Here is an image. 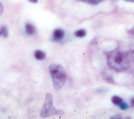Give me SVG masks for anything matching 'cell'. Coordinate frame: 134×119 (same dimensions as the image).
Masks as SVG:
<instances>
[{
  "mask_svg": "<svg viewBox=\"0 0 134 119\" xmlns=\"http://www.w3.org/2000/svg\"><path fill=\"white\" fill-rule=\"evenodd\" d=\"M111 100L112 103L115 105H119L122 102V99L117 96H113L111 98Z\"/></svg>",
  "mask_w": 134,
  "mask_h": 119,
  "instance_id": "8",
  "label": "cell"
},
{
  "mask_svg": "<svg viewBox=\"0 0 134 119\" xmlns=\"http://www.w3.org/2000/svg\"><path fill=\"white\" fill-rule=\"evenodd\" d=\"M64 111L55 109L53 104V98L51 94L47 93L43 107L41 112V116L43 118L47 117L53 115H61L64 114Z\"/></svg>",
  "mask_w": 134,
  "mask_h": 119,
  "instance_id": "3",
  "label": "cell"
},
{
  "mask_svg": "<svg viewBox=\"0 0 134 119\" xmlns=\"http://www.w3.org/2000/svg\"><path fill=\"white\" fill-rule=\"evenodd\" d=\"M38 0H32V2H33V3H37V2H38Z\"/></svg>",
  "mask_w": 134,
  "mask_h": 119,
  "instance_id": "15",
  "label": "cell"
},
{
  "mask_svg": "<svg viewBox=\"0 0 134 119\" xmlns=\"http://www.w3.org/2000/svg\"><path fill=\"white\" fill-rule=\"evenodd\" d=\"M9 35V32L8 28L5 26H2L0 28V36H2L4 38L8 37Z\"/></svg>",
  "mask_w": 134,
  "mask_h": 119,
  "instance_id": "9",
  "label": "cell"
},
{
  "mask_svg": "<svg viewBox=\"0 0 134 119\" xmlns=\"http://www.w3.org/2000/svg\"><path fill=\"white\" fill-rule=\"evenodd\" d=\"M35 58L38 60H43L46 58V54L41 50H36L34 53Z\"/></svg>",
  "mask_w": 134,
  "mask_h": 119,
  "instance_id": "6",
  "label": "cell"
},
{
  "mask_svg": "<svg viewBox=\"0 0 134 119\" xmlns=\"http://www.w3.org/2000/svg\"><path fill=\"white\" fill-rule=\"evenodd\" d=\"M119 107L121 110H122L123 111H125V110H126L128 109L129 106L126 103H125V102L122 101V103L119 105Z\"/></svg>",
  "mask_w": 134,
  "mask_h": 119,
  "instance_id": "11",
  "label": "cell"
},
{
  "mask_svg": "<svg viewBox=\"0 0 134 119\" xmlns=\"http://www.w3.org/2000/svg\"><path fill=\"white\" fill-rule=\"evenodd\" d=\"M53 86L56 89L63 87L66 80V72L64 68L59 64H52L48 67Z\"/></svg>",
  "mask_w": 134,
  "mask_h": 119,
  "instance_id": "2",
  "label": "cell"
},
{
  "mask_svg": "<svg viewBox=\"0 0 134 119\" xmlns=\"http://www.w3.org/2000/svg\"><path fill=\"white\" fill-rule=\"evenodd\" d=\"M125 1H128V2H134V0H125Z\"/></svg>",
  "mask_w": 134,
  "mask_h": 119,
  "instance_id": "16",
  "label": "cell"
},
{
  "mask_svg": "<svg viewBox=\"0 0 134 119\" xmlns=\"http://www.w3.org/2000/svg\"><path fill=\"white\" fill-rule=\"evenodd\" d=\"M25 29L26 33L29 35H32L35 34L36 32L35 27L30 23H27L25 26Z\"/></svg>",
  "mask_w": 134,
  "mask_h": 119,
  "instance_id": "5",
  "label": "cell"
},
{
  "mask_svg": "<svg viewBox=\"0 0 134 119\" xmlns=\"http://www.w3.org/2000/svg\"><path fill=\"white\" fill-rule=\"evenodd\" d=\"M107 56L109 67L117 71H124L130 65V54L127 51L116 48L108 52Z\"/></svg>",
  "mask_w": 134,
  "mask_h": 119,
  "instance_id": "1",
  "label": "cell"
},
{
  "mask_svg": "<svg viewBox=\"0 0 134 119\" xmlns=\"http://www.w3.org/2000/svg\"><path fill=\"white\" fill-rule=\"evenodd\" d=\"M82 1L91 5H97L102 1V0H81Z\"/></svg>",
  "mask_w": 134,
  "mask_h": 119,
  "instance_id": "10",
  "label": "cell"
},
{
  "mask_svg": "<svg viewBox=\"0 0 134 119\" xmlns=\"http://www.w3.org/2000/svg\"><path fill=\"white\" fill-rule=\"evenodd\" d=\"M29 1H30V2H32V0H29Z\"/></svg>",
  "mask_w": 134,
  "mask_h": 119,
  "instance_id": "17",
  "label": "cell"
},
{
  "mask_svg": "<svg viewBox=\"0 0 134 119\" xmlns=\"http://www.w3.org/2000/svg\"><path fill=\"white\" fill-rule=\"evenodd\" d=\"M65 36L64 31L60 28L56 29L54 30L52 34V40L53 42H61Z\"/></svg>",
  "mask_w": 134,
  "mask_h": 119,
  "instance_id": "4",
  "label": "cell"
},
{
  "mask_svg": "<svg viewBox=\"0 0 134 119\" xmlns=\"http://www.w3.org/2000/svg\"><path fill=\"white\" fill-rule=\"evenodd\" d=\"M130 103L131 107H134V97H132L130 100Z\"/></svg>",
  "mask_w": 134,
  "mask_h": 119,
  "instance_id": "13",
  "label": "cell"
},
{
  "mask_svg": "<svg viewBox=\"0 0 134 119\" xmlns=\"http://www.w3.org/2000/svg\"><path fill=\"white\" fill-rule=\"evenodd\" d=\"M128 33L130 35H132V36L134 37V26L130 29H129L128 31Z\"/></svg>",
  "mask_w": 134,
  "mask_h": 119,
  "instance_id": "12",
  "label": "cell"
},
{
  "mask_svg": "<svg viewBox=\"0 0 134 119\" xmlns=\"http://www.w3.org/2000/svg\"><path fill=\"white\" fill-rule=\"evenodd\" d=\"M87 32L85 29H81L79 30H78L74 32V35L76 37H78V38H82L83 37H85L86 35Z\"/></svg>",
  "mask_w": 134,
  "mask_h": 119,
  "instance_id": "7",
  "label": "cell"
},
{
  "mask_svg": "<svg viewBox=\"0 0 134 119\" xmlns=\"http://www.w3.org/2000/svg\"><path fill=\"white\" fill-rule=\"evenodd\" d=\"M3 12V7L2 4L0 3V15L2 14Z\"/></svg>",
  "mask_w": 134,
  "mask_h": 119,
  "instance_id": "14",
  "label": "cell"
}]
</instances>
